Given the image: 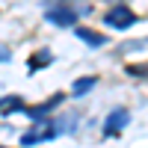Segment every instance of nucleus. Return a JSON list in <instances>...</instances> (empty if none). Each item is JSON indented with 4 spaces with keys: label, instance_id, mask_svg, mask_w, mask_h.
<instances>
[{
    "label": "nucleus",
    "instance_id": "f257e3e1",
    "mask_svg": "<svg viewBox=\"0 0 148 148\" xmlns=\"http://www.w3.org/2000/svg\"><path fill=\"white\" fill-rule=\"evenodd\" d=\"M110 27H116V30H127V27H133V21H136V15L121 3V6H116V9H110L107 12V18H104Z\"/></svg>",
    "mask_w": 148,
    "mask_h": 148
},
{
    "label": "nucleus",
    "instance_id": "f03ea898",
    "mask_svg": "<svg viewBox=\"0 0 148 148\" xmlns=\"http://www.w3.org/2000/svg\"><path fill=\"white\" fill-rule=\"evenodd\" d=\"M45 18L51 24H56V27H71V24L77 21V12H74L71 6H53V9L45 12Z\"/></svg>",
    "mask_w": 148,
    "mask_h": 148
},
{
    "label": "nucleus",
    "instance_id": "7ed1b4c3",
    "mask_svg": "<svg viewBox=\"0 0 148 148\" xmlns=\"http://www.w3.org/2000/svg\"><path fill=\"white\" fill-rule=\"evenodd\" d=\"M127 121H130L127 110H125V107H119V110H113V113L107 116V125H104V133H107V136H113V133H119V130H125V127H127Z\"/></svg>",
    "mask_w": 148,
    "mask_h": 148
},
{
    "label": "nucleus",
    "instance_id": "20e7f679",
    "mask_svg": "<svg viewBox=\"0 0 148 148\" xmlns=\"http://www.w3.org/2000/svg\"><path fill=\"white\" fill-rule=\"evenodd\" d=\"M62 98H65V95H53L51 101H45V104H39V107H30V110H27V116L36 119V121H42L45 116H51V110H53L56 104H62Z\"/></svg>",
    "mask_w": 148,
    "mask_h": 148
},
{
    "label": "nucleus",
    "instance_id": "39448f33",
    "mask_svg": "<svg viewBox=\"0 0 148 148\" xmlns=\"http://www.w3.org/2000/svg\"><path fill=\"white\" fill-rule=\"evenodd\" d=\"M74 33H77V39H83L89 47H101V45H107V36H104V33H95V30H89V27H77Z\"/></svg>",
    "mask_w": 148,
    "mask_h": 148
},
{
    "label": "nucleus",
    "instance_id": "423d86ee",
    "mask_svg": "<svg viewBox=\"0 0 148 148\" xmlns=\"http://www.w3.org/2000/svg\"><path fill=\"white\" fill-rule=\"evenodd\" d=\"M24 101H21V95H6V98H0V116H12L15 110H21Z\"/></svg>",
    "mask_w": 148,
    "mask_h": 148
},
{
    "label": "nucleus",
    "instance_id": "0eeeda50",
    "mask_svg": "<svg viewBox=\"0 0 148 148\" xmlns=\"http://www.w3.org/2000/svg\"><path fill=\"white\" fill-rule=\"evenodd\" d=\"M51 59H53V53L47 51V47H42V51H36V53L30 56V62H27V65H30V71H39L42 65H51Z\"/></svg>",
    "mask_w": 148,
    "mask_h": 148
},
{
    "label": "nucleus",
    "instance_id": "6e6552de",
    "mask_svg": "<svg viewBox=\"0 0 148 148\" xmlns=\"http://www.w3.org/2000/svg\"><path fill=\"white\" fill-rule=\"evenodd\" d=\"M53 133L56 130H51V127H47V130H30V133L21 136V145H36V142H42V139H51Z\"/></svg>",
    "mask_w": 148,
    "mask_h": 148
},
{
    "label": "nucleus",
    "instance_id": "1a4fd4ad",
    "mask_svg": "<svg viewBox=\"0 0 148 148\" xmlns=\"http://www.w3.org/2000/svg\"><path fill=\"white\" fill-rule=\"evenodd\" d=\"M95 83H98V77H80V80H74V86H71V95H86L89 89H95Z\"/></svg>",
    "mask_w": 148,
    "mask_h": 148
},
{
    "label": "nucleus",
    "instance_id": "9d476101",
    "mask_svg": "<svg viewBox=\"0 0 148 148\" xmlns=\"http://www.w3.org/2000/svg\"><path fill=\"white\" fill-rule=\"evenodd\" d=\"M59 3H62V6H68V3H71V0H59Z\"/></svg>",
    "mask_w": 148,
    "mask_h": 148
}]
</instances>
